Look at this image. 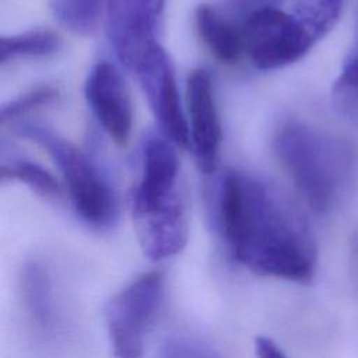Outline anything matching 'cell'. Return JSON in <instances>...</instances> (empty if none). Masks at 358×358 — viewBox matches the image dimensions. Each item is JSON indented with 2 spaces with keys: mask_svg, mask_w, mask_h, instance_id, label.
Listing matches in <instances>:
<instances>
[{
  "mask_svg": "<svg viewBox=\"0 0 358 358\" xmlns=\"http://www.w3.org/2000/svg\"><path fill=\"white\" fill-rule=\"evenodd\" d=\"M218 224L232 256L253 273L309 282L316 270L312 234L271 182L228 171L218 190Z\"/></svg>",
  "mask_w": 358,
  "mask_h": 358,
  "instance_id": "6da1fadb",
  "label": "cell"
},
{
  "mask_svg": "<svg viewBox=\"0 0 358 358\" xmlns=\"http://www.w3.org/2000/svg\"><path fill=\"white\" fill-rule=\"evenodd\" d=\"M274 151L308 206L316 213H329L351 173L350 148L327 133L291 120L277 131Z\"/></svg>",
  "mask_w": 358,
  "mask_h": 358,
  "instance_id": "7a4b0ae2",
  "label": "cell"
},
{
  "mask_svg": "<svg viewBox=\"0 0 358 358\" xmlns=\"http://www.w3.org/2000/svg\"><path fill=\"white\" fill-rule=\"evenodd\" d=\"M17 133L46 150L60 171L71 203L88 224L108 225L116 213L115 196L98 168L74 144L38 123H21Z\"/></svg>",
  "mask_w": 358,
  "mask_h": 358,
  "instance_id": "3957f363",
  "label": "cell"
},
{
  "mask_svg": "<svg viewBox=\"0 0 358 358\" xmlns=\"http://www.w3.org/2000/svg\"><path fill=\"white\" fill-rule=\"evenodd\" d=\"M164 299V275L150 271L124 287L108 303L105 322L113 354L122 358L143 355L144 341Z\"/></svg>",
  "mask_w": 358,
  "mask_h": 358,
  "instance_id": "277c9868",
  "label": "cell"
},
{
  "mask_svg": "<svg viewBox=\"0 0 358 358\" xmlns=\"http://www.w3.org/2000/svg\"><path fill=\"white\" fill-rule=\"evenodd\" d=\"M242 29L245 52L260 70L288 66L303 57L316 43L292 13H284L274 6L249 13Z\"/></svg>",
  "mask_w": 358,
  "mask_h": 358,
  "instance_id": "5b68a950",
  "label": "cell"
},
{
  "mask_svg": "<svg viewBox=\"0 0 358 358\" xmlns=\"http://www.w3.org/2000/svg\"><path fill=\"white\" fill-rule=\"evenodd\" d=\"M165 0H106V32L123 66L134 71L159 46L157 32Z\"/></svg>",
  "mask_w": 358,
  "mask_h": 358,
  "instance_id": "8992f818",
  "label": "cell"
},
{
  "mask_svg": "<svg viewBox=\"0 0 358 358\" xmlns=\"http://www.w3.org/2000/svg\"><path fill=\"white\" fill-rule=\"evenodd\" d=\"M162 130L175 145L187 147L190 133L180 108L175 74L162 46L152 49L133 71Z\"/></svg>",
  "mask_w": 358,
  "mask_h": 358,
  "instance_id": "52a82bcc",
  "label": "cell"
},
{
  "mask_svg": "<svg viewBox=\"0 0 358 358\" xmlns=\"http://www.w3.org/2000/svg\"><path fill=\"white\" fill-rule=\"evenodd\" d=\"M85 99L110 140L123 147L133 126L131 99L119 70L109 62L96 63L85 81Z\"/></svg>",
  "mask_w": 358,
  "mask_h": 358,
  "instance_id": "ba28073f",
  "label": "cell"
},
{
  "mask_svg": "<svg viewBox=\"0 0 358 358\" xmlns=\"http://www.w3.org/2000/svg\"><path fill=\"white\" fill-rule=\"evenodd\" d=\"M213 90L211 76L207 70L196 69L190 73L186 85L189 133L197 166L203 173H211L215 169L222 138Z\"/></svg>",
  "mask_w": 358,
  "mask_h": 358,
  "instance_id": "9c48e42d",
  "label": "cell"
},
{
  "mask_svg": "<svg viewBox=\"0 0 358 358\" xmlns=\"http://www.w3.org/2000/svg\"><path fill=\"white\" fill-rule=\"evenodd\" d=\"M168 137L150 136L143 145V171L133 190L131 211L150 210L183 196L179 180V161Z\"/></svg>",
  "mask_w": 358,
  "mask_h": 358,
  "instance_id": "30bf717a",
  "label": "cell"
},
{
  "mask_svg": "<svg viewBox=\"0 0 358 358\" xmlns=\"http://www.w3.org/2000/svg\"><path fill=\"white\" fill-rule=\"evenodd\" d=\"M196 27L208 50L224 63H235L245 52L243 29L214 7L201 4L196 10Z\"/></svg>",
  "mask_w": 358,
  "mask_h": 358,
  "instance_id": "8fae6325",
  "label": "cell"
},
{
  "mask_svg": "<svg viewBox=\"0 0 358 358\" xmlns=\"http://www.w3.org/2000/svg\"><path fill=\"white\" fill-rule=\"evenodd\" d=\"M21 292L25 310L32 324L46 333L53 327V299L48 271L38 262H29L22 268Z\"/></svg>",
  "mask_w": 358,
  "mask_h": 358,
  "instance_id": "7c38bea8",
  "label": "cell"
},
{
  "mask_svg": "<svg viewBox=\"0 0 358 358\" xmlns=\"http://www.w3.org/2000/svg\"><path fill=\"white\" fill-rule=\"evenodd\" d=\"M62 46L60 36L50 29H31L0 38L1 64L18 57H43L56 53Z\"/></svg>",
  "mask_w": 358,
  "mask_h": 358,
  "instance_id": "4fadbf2b",
  "label": "cell"
},
{
  "mask_svg": "<svg viewBox=\"0 0 358 358\" xmlns=\"http://www.w3.org/2000/svg\"><path fill=\"white\" fill-rule=\"evenodd\" d=\"M106 0H49L55 18L77 35L92 34L99 22Z\"/></svg>",
  "mask_w": 358,
  "mask_h": 358,
  "instance_id": "5bb4252c",
  "label": "cell"
},
{
  "mask_svg": "<svg viewBox=\"0 0 358 358\" xmlns=\"http://www.w3.org/2000/svg\"><path fill=\"white\" fill-rule=\"evenodd\" d=\"M344 1L345 0H296L292 14L317 42L338 22Z\"/></svg>",
  "mask_w": 358,
  "mask_h": 358,
  "instance_id": "9a60e30c",
  "label": "cell"
},
{
  "mask_svg": "<svg viewBox=\"0 0 358 358\" xmlns=\"http://www.w3.org/2000/svg\"><path fill=\"white\" fill-rule=\"evenodd\" d=\"M3 180H18L45 199H59L62 189L55 176L43 166L28 159H11L1 164Z\"/></svg>",
  "mask_w": 358,
  "mask_h": 358,
  "instance_id": "2e32d148",
  "label": "cell"
},
{
  "mask_svg": "<svg viewBox=\"0 0 358 358\" xmlns=\"http://www.w3.org/2000/svg\"><path fill=\"white\" fill-rule=\"evenodd\" d=\"M333 99L344 110L358 106V38L348 52L334 83Z\"/></svg>",
  "mask_w": 358,
  "mask_h": 358,
  "instance_id": "e0dca14e",
  "label": "cell"
},
{
  "mask_svg": "<svg viewBox=\"0 0 358 358\" xmlns=\"http://www.w3.org/2000/svg\"><path fill=\"white\" fill-rule=\"evenodd\" d=\"M59 98V90L53 85H41L32 88L17 98L6 102L0 109V122L6 123L14 120L24 113H28L41 106L49 105Z\"/></svg>",
  "mask_w": 358,
  "mask_h": 358,
  "instance_id": "ac0fdd59",
  "label": "cell"
},
{
  "mask_svg": "<svg viewBox=\"0 0 358 358\" xmlns=\"http://www.w3.org/2000/svg\"><path fill=\"white\" fill-rule=\"evenodd\" d=\"M162 355L168 357H210L213 352H207L201 350L194 343H189L185 340H171L165 344Z\"/></svg>",
  "mask_w": 358,
  "mask_h": 358,
  "instance_id": "d6986e66",
  "label": "cell"
},
{
  "mask_svg": "<svg viewBox=\"0 0 358 358\" xmlns=\"http://www.w3.org/2000/svg\"><path fill=\"white\" fill-rule=\"evenodd\" d=\"M255 351L257 357L262 358H280L284 357L282 350L278 347V344L271 340L270 337L259 336L255 340Z\"/></svg>",
  "mask_w": 358,
  "mask_h": 358,
  "instance_id": "ffe728a7",
  "label": "cell"
}]
</instances>
